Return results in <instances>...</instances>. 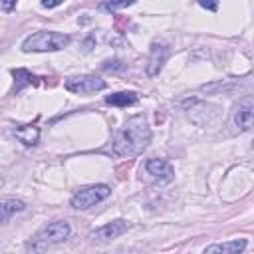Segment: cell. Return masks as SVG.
I'll use <instances>...</instances> for the list:
<instances>
[{
	"mask_svg": "<svg viewBox=\"0 0 254 254\" xmlns=\"http://www.w3.org/2000/svg\"><path fill=\"white\" fill-rule=\"evenodd\" d=\"M10 73H12V77L16 79V91H20V89H24V87H28V85H38V83H40V77L34 75L32 71H28L26 67L12 69Z\"/></svg>",
	"mask_w": 254,
	"mask_h": 254,
	"instance_id": "cell-14",
	"label": "cell"
},
{
	"mask_svg": "<svg viewBox=\"0 0 254 254\" xmlns=\"http://www.w3.org/2000/svg\"><path fill=\"white\" fill-rule=\"evenodd\" d=\"M101 67L105 71H121V69H125V64L121 60H107V62H103Z\"/></svg>",
	"mask_w": 254,
	"mask_h": 254,
	"instance_id": "cell-16",
	"label": "cell"
},
{
	"mask_svg": "<svg viewBox=\"0 0 254 254\" xmlns=\"http://www.w3.org/2000/svg\"><path fill=\"white\" fill-rule=\"evenodd\" d=\"M69 234H71L69 222H65V220H54V222L42 226V228L32 236V240L28 242V250H32V252H44L46 248L67 240Z\"/></svg>",
	"mask_w": 254,
	"mask_h": 254,
	"instance_id": "cell-3",
	"label": "cell"
},
{
	"mask_svg": "<svg viewBox=\"0 0 254 254\" xmlns=\"http://www.w3.org/2000/svg\"><path fill=\"white\" fill-rule=\"evenodd\" d=\"M234 123L240 131H254V109L246 103H240L234 109Z\"/></svg>",
	"mask_w": 254,
	"mask_h": 254,
	"instance_id": "cell-11",
	"label": "cell"
},
{
	"mask_svg": "<svg viewBox=\"0 0 254 254\" xmlns=\"http://www.w3.org/2000/svg\"><path fill=\"white\" fill-rule=\"evenodd\" d=\"M151 143V127L143 113L133 115L121 129L115 131L111 141V153L115 157H137Z\"/></svg>",
	"mask_w": 254,
	"mask_h": 254,
	"instance_id": "cell-1",
	"label": "cell"
},
{
	"mask_svg": "<svg viewBox=\"0 0 254 254\" xmlns=\"http://www.w3.org/2000/svg\"><path fill=\"white\" fill-rule=\"evenodd\" d=\"M135 2H137V0H103L97 8H99L101 12H117V10L127 8V6L135 4Z\"/></svg>",
	"mask_w": 254,
	"mask_h": 254,
	"instance_id": "cell-15",
	"label": "cell"
},
{
	"mask_svg": "<svg viewBox=\"0 0 254 254\" xmlns=\"http://www.w3.org/2000/svg\"><path fill=\"white\" fill-rule=\"evenodd\" d=\"M129 226H131V224H129L127 220L115 218V220L103 224L101 228L93 230V232L89 234V238H91L93 242H107V240H113V238H119L121 234H125V232L129 230Z\"/></svg>",
	"mask_w": 254,
	"mask_h": 254,
	"instance_id": "cell-6",
	"label": "cell"
},
{
	"mask_svg": "<svg viewBox=\"0 0 254 254\" xmlns=\"http://www.w3.org/2000/svg\"><path fill=\"white\" fill-rule=\"evenodd\" d=\"M196 2H198V6H202V8L210 10V12L218 10V0H196Z\"/></svg>",
	"mask_w": 254,
	"mask_h": 254,
	"instance_id": "cell-17",
	"label": "cell"
},
{
	"mask_svg": "<svg viewBox=\"0 0 254 254\" xmlns=\"http://www.w3.org/2000/svg\"><path fill=\"white\" fill-rule=\"evenodd\" d=\"M18 0H0V6H2V12H12L14 6H16Z\"/></svg>",
	"mask_w": 254,
	"mask_h": 254,
	"instance_id": "cell-18",
	"label": "cell"
},
{
	"mask_svg": "<svg viewBox=\"0 0 254 254\" xmlns=\"http://www.w3.org/2000/svg\"><path fill=\"white\" fill-rule=\"evenodd\" d=\"M246 240L244 238H234V240H226V242H216L204 248L206 254H238L246 248Z\"/></svg>",
	"mask_w": 254,
	"mask_h": 254,
	"instance_id": "cell-9",
	"label": "cell"
},
{
	"mask_svg": "<svg viewBox=\"0 0 254 254\" xmlns=\"http://www.w3.org/2000/svg\"><path fill=\"white\" fill-rule=\"evenodd\" d=\"M26 208V202L20 200V198H12V196H4L2 202H0V212H2V224L10 222V218L16 214V212H22Z\"/></svg>",
	"mask_w": 254,
	"mask_h": 254,
	"instance_id": "cell-12",
	"label": "cell"
},
{
	"mask_svg": "<svg viewBox=\"0 0 254 254\" xmlns=\"http://www.w3.org/2000/svg\"><path fill=\"white\" fill-rule=\"evenodd\" d=\"M145 171L155 179V181H159V183H169V181H173V177H175V171H173V165L169 163V161H165V159H149L147 163H145Z\"/></svg>",
	"mask_w": 254,
	"mask_h": 254,
	"instance_id": "cell-8",
	"label": "cell"
},
{
	"mask_svg": "<svg viewBox=\"0 0 254 254\" xmlns=\"http://www.w3.org/2000/svg\"><path fill=\"white\" fill-rule=\"evenodd\" d=\"M137 101H139V95L135 91H117L105 97V103L115 107H129V105H135Z\"/></svg>",
	"mask_w": 254,
	"mask_h": 254,
	"instance_id": "cell-13",
	"label": "cell"
},
{
	"mask_svg": "<svg viewBox=\"0 0 254 254\" xmlns=\"http://www.w3.org/2000/svg\"><path fill=\"white\" fill-rule=\"evenodd\" d=\"M14 135L20 143H24L26 147H34L40 141V127L36 123H26V125H16Z\"/></svg>",
	"mask_w": 254,
	"mask_h": 254,
	"instance_id": "cell-10",
	"label": "cell"
},
{
	"mask_svg": "<svg viewBox=\"0 0 254 254\" xmlns=\"http://www.w3.org/2000/svg\"><path fill=\"white\" fill-rule=\"evenodd\" d=\"M71 44V36L62 34V32H52V30H40L30 34L22 42V52H58L64 50Z\"/></svg>",
	"mask_w": 254,
	"mask_h": 254,
	"instance_id": "cell-2",
	"label": "cell"
},
{
	"mask_svg": "<svg viewBox=\"0 0 254 254\" xmlns=\"http://www.w3.org/2000/svg\"><path fill=\"white\" fill-rule=\"evenodd\" d=\"M64 0H42V6L44 8H56V6H60Z\"/></svg>",
	"mask_w": 254,
	"mask_h": 254,
	"instance_id": "cell-19",
	"label": "cell"
},
{
	"mask_svg": "<svg viewBox=\"0 0 254 254\" xmlns=\"http://www.w3.org/2000/svg\"><path fill=\"white\" fill-rule=\"evenodd\" d=\"M65 89L71 93H95L105 89V79H101L99 75L87 73V75H71L64 81Z\"/></svg>",
	"mask_w": 254,
	"mask_h": 254,
	"instance_id": "cell-5",
	"label": "cell"
},
{
	"mask_svg": "<svg viewBox=\"0 0 254 254\" xmlns=\"http://www.w3.org/2000/svg\"><path fill=\"white\" fill-rule=\"evenodd\" d=\"M109 194H111L109 185H89V187H83V189L75 190L73 196L69 198V204L75 210H87V208L95 206L97 202L105 200Z\"/></svg>",
	"mask_w": 254,
	"mask_h": 254,
	"instance_id": "cell-4",
	"label": "cell"
},
{
	"mask_svg": "<svg viewBox=\"0 0 254 254\" xmlns=\"http://www.w3.org/2000/svg\"><path fill=\"white\" fill-rule=\"evenodd\" d=\"M169 58V48L165 44H159V42H153L151 44V54H149V62H147V75L149 77H155L161 73L165 62Z\"/></svg>",
	"mask_w": 254,
	"mask_h": 254,
	"instance_id": "cell-7",
	"label": "cell"
}]
</instances>
